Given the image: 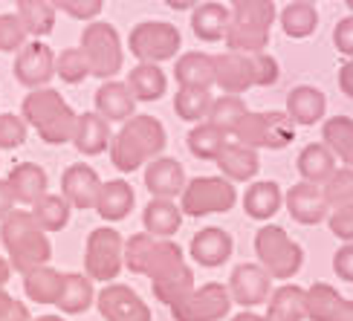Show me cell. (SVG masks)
<instances>
[{"label":"cell","instance_id":"1","mask_svg":"<svg viewBox=\"0 0 353 321\" xmlns=\"http://www.w3.org/2000/svg\"><path fill=\"white\" fill-rule=\"evenodd\" d=\"M168 145L165 127L157 116L137 113L128 122H122L119 134L110 139V163L116 171L130 174L142 165L154 163L157 156H163Z\"/></svg>","mask_w":353,"mask_h":321},{"label":"cell","instance_id":"2","mask_svg":"<svg viewBox=\"0 0 353 321\" xmlns=\"http://www.w3.org/2000/svg\"><path fill=\"white\" fill-rule=\"evenodd\" d=\"M0 243L9 252V267L18 275L47 267L52 258V243L47 231L35 223L32 211L23 209H14L6 220H0Z\"/></svg>","mask_w":353,"mask_h":321},{"label":"cell","instance_id":"3","mask_svg":"<svg viewBox=\"0 0 353 321\" xmlns=\"http://www.w3.org/2000/svg\"><path fill=\"white\" fill-rule=\"evenodd\" d=\"M125 267L130 272L151 278V284L168 281L174 275L191 269L185 264L183 249L174 240L154 238L148 231H137V235H130L125 240Z\"/></svg>","mask_w":353,"mask_h":321},{"label":"cell","instance_id":"4","mask_svg":"<svg viewBox=\"0 0 353 321\" xmlns=\"http://www.w3.org/2000/svg\"><path fill=\"white\" fill-rule=\"evenodd\" d=\"M21 116L29 127L38 130V136L47 145L72 142V134H76L79 125V113L61 99V93L50 90V87L29 93L21 105Z\"/></svg>","mask_w":353,"mask_h":321},{"label":"cell","instance_id":"5","mask_svg":"<svg viewBox=\"0 0 353 321\" xmlns=\"http://www.w3.org/2000/svg\"><path fill=\"white\" fill-rule=\"evenodd\" d=\"M281 76L278 61L267 52H223L214 55V84L226 96H241L252 87H272Z\"/></svg>","mask_w":353,"mask_h":321},{"label":"cell","instance_id":"6","mask_svg":"<svg viewBox=\"0 0 353 321\" xmlns=\"http://www.w3.org/2000/svg\"><path fill=\"white\" fill-rule=\"evenodd\" d=\"M232 3V21L226 29V47L229 52H246L255 55L263 52L270 43V32L275 18L272 0H229Z\"/></svg>","mask_w":353,"mask_h":321},{"label":"cell","instance_id":"7","mask_svg":"<svg viewBox=\"0 0 353 321\" xmlns=\"http://www.w3.org/2000/svg\"><path fill=\"white\" fill-rule=\"evenodd\" d=\"M232 136H238V142L252 151H284L296 139V125H292L287 110H249L238 122V127L232 130Z\"/></svg>","mask_w":353,"mask_h":321},{"label":"cell","instance_id":"8","mask_svg":"<svg viewBox=\"0 0 353 321\" xmlns=\"http://www.w3.org/2000/svg\"><path fill=\"white\" fill-rule=\"evenodd\" d=\"M255 255L258 264L263 267V272L275 281H287L292 275H299L301 264H304V252L301 246L292 240L281 226H261L255 231Z\"/></svg>","mask_w":353,"mask_h":321},{"label":"cell","instance_id":"9","mask_svg":"<svg viewBox=\"0 0 353 321\" xmlns=\"http://www.w3.org/2000/svg\"><path fill=\"white\" fill-rule=\"evenodd\" d=\"M90 67V76L101 81H113V76L122 70L125 64V52H122V41L116 26L108 21H90L81 32V47Z\"/></svg>","mask_w":353,"mask_h":321},{"label":"cell","instance_id":"10","mask_svg":"<svg viewBox=\"0 0 353 321\" xmlns=\"http://www.w3.org/2000/svg\"><path fill=\"white\" fill-rule=\"evenodd\" d=\"M180 43H183L180 29L165 21H139L130 29V38H128L130 55H134L139 64L171 61V58H176V52H180Z\"/></svg>","mask_w":353,"mask_h":321},{"label":"cell","instance_id":"11","mask_svg":"<svg viewBox=\"0 0 353 321\" xmlns=\"http://www.w3.org/2000/svg\"><path fill=\"white\" fill-rule=\"evenodd\" d=\"M238 203V188L226 177H194L180 194V209L188 217L226 214Z\"/></svg>","mask_w":353,"mask_h":321},{"label":"cell","instance_id":"12","mask_svg":"<svg viewBox=\"0 0 353 321\" xmlns=\"http://www.w3.org/2000/svg\"><path fill=\"white\" fill-rule=\"evenodd\" d=\"M125 267V240L116 229L101 226L87 235L84 246V275L90 281L110 284Z\"/></svg>","mask_w":353,"mask_h":321},{"label":"cell","instance_id":"13","mask_svg":"<svg viewBox=\"0 0 353 321\" xmlns=\"http://www.w3.org/2000/svg\"><path fill=\"white\" fill-rule=\"evenodd\" d=\"M232 310L229 287L209 281L203 287H194L191 293L171 307L174 321H223Z\"/></svg>","mask_w":353,"mask_h":321},{"label":"cell","instance_id":"14","mask_svg":"<svg viewBox=\"0 0 353 321\" xmlns=\"http://www.w3.org/2000/svg\"><path fill=\"white\" fill-rule=\"evenodd\" d=\"M12 72L23 87H29V90H41V87H47L55 76V52L47 47V43H41L38 38L26 41L18 50V55H14Z\"/></svg>","mask_w":353,"mask_h":321},{"label":"cell","instance_id":"15","mask_svg":"<svg viewBox=\"0 0 353 321\" xmlns=\"http://www.w3.org/2000/svg\"><path fill=\"white\" fill-rule=\"evenodd\" d=\"M96 307L105 321H154L151 307L125 284H108L96 296Z\"/></svg>","mask_w":353,"mask_h":321},{"label":"cell","instance_id":"16","mask_svg":"<svg viewBox=\"0 0 353 321\" xmlns=\"http://www.w3.org/2000/svg\"><path fill=\"white\" fill-rule=\"evenodd\" d=\"M229 296L246 310L261 307L272 296V278L263 272L261 264H238L229 278Z\"/></svg>","mask_w":353,"mask_h":321},{"label":"cell","instance_id":"17","mask_svg":"<svg viewBox=\"0 0 353 321\" xmlns=\"http://www.w3.org/2000/svg\"><path fill=\"white\" fill-rule=\"evenodd\" d=\"M99 191H101V177L93 165L76 163L61 174V194L72 209H81V211L96 209Z\"/></svg>","mask_w":353,"mask_h":321},{"label":"cell","instance_id":"18","mask_svg":"<svg viewBox=\"0 0 353 321\" xmlns=\"http://www.w3.org/2000/svg\"><path fill=\"white\" fill-rule=\"evenodd\" d=\"M284 203H287L290 217L301 226H316L321 220H327V214H330L325 194H321V188L313 183H296L284 194Z\"/></svg>","mask_w":353,"mask_h":321},{"label":"cell","instance_id":"19","mask_svg":"<svg viewBox=\"0 0 353 321\" xmlns=\"http://www.w3.org/2000/svg\"><path fill=\"white\" fill-rule=\"evenodd\" d=\"M188 252H191V258H194L200 267L217 269V267H223L226 260L232 258L234 240H232V235H229L226 229H220V226H205V229L197 231L194 238H191Z\"/></svg>","mask_w":353,"mask_h":321},{"label":"cell","instance_id":"20","mask_svg":"<svg viewBox=\"0 0 353 321\" xmlns=\"http://www.w3.org/2000/svg\"><path fill=\"white\" fill-rule=\"evenodd\" d=\"M185 183H188L185 168L180 159H174V156H157L154 163H148V168H145V188H148L151 197H157V200L180 197Z\"/></svg>","mask_w":353,"mask_h":321},{"label":"cell","instance_id":"21","mask_svg":"<svg viewBox=\"0 0 353 321\" xmlns=\"http://www.w3.org/2000/svg\"><path fill=\"white\" fill-rule=\"evenodd\" d=\"M6 183L14 194V203L21 206H35L43 194H50V177L38 163H18L9 171Z\"/></svg>","mask_w":353,"mask_h":321},{"label":"cell","instance_id":"22","mask_svg":"<svg viewBox=\"0 0 353 321\" xmlns=\"http://www.w3.org/2000/svg\"><path fill=\"white\" fill-rule=\"evenodd\" d=\"M96 113L108 122H128L137 116V99L125 81H105L93 96Z\"/></svg>","mask_w":353,"mask_h":321},{"label":"cell","instance_id":"23","mask_svg":"<svg viewBox=\"0 0 353 321\" xmlns=\"http://www.w3.org/2000/svg\"><path fill=\"white\" fill-rule=\"evenodd\" d=\"M214 163L220 168V177H226L229 183H249V180H255L261 171L258 151L246 148L241 142H226V148L220 151Z\"/></svg>","mask_w":353,"mask_h":321},{"label":"cell","instance_id":"24","mask_svg":"<svg viewBox=\"0 0 353 321\" xmlns=\"http://www.w3.org/2000/svg\"><path fill=\"white\" fill-rule=\"evenodd\" d=\"M174 79L180 90H209L214 84V55L209 52H183L176 58Z\"/></svg>","mask_w":353,"mask_h":321},{"label":"cell","instance_id":"25","mask_svg":"<svg viewBox=\"0 0 353 321\" xmlns=\"http://www.w3.org/2000/svg\"><path fill=\"white\" fill-rule=\"evenodd\" d=\"M325 113H327V96L316 90V87L301 84L287 93V116L292 119V125L310 127L325 119Z\"/></svg>","mask_w":353,"mask_h":321},{"label":"cell","instance_id":"26","mask_svg":"<svg viewBox=\"0 0 353 321\" xmlns=\"http://www.w3.org/2000/svg\"><path fill=\"white\" fill-rule=\"evenodd\" d=\"M110 122L101 119L99 113H79V125L72 134V145L81 156H99L110 148Z\"/></svg>","mask_w":353,"mask_h":321},{"label":"cell","instance_id":"27","mask_svg":"<svg viewBox=\"0 0 353 321\" xmlns=\"http://www.w3.org/2000/svg\"><path fill=\"white\" fill-rule=\"evenodd\" d=\"M96 304V289L93 281L81 272H64L61 278V293H58L55 307L64 315H81Z\"/></svg>","mask_w":353,"mask_h":321},{"label":"cell","instance_id":"28","mask_svg":"<svg viewBox=\"0 0 353 321\" xmlns=\"http://www.w3.org/2000/svg\"><path fill=\"white\" fill-rule=\"evenodd\" d=\"M137 203V194L130 183L125 180H108L101 183V191H99V203H96V211L105 223H119L130 214Z\"/></svg>","mask_w":353,"mask_h":321},{"label":"cell","instance_id":"29","mask_svg":"<svg viewBox=\"0 0 353 321\" xmlns=\"http://www.w3.org/2000/svg\"><path fill=\"white\" fill-rule=\"evenodd\" d=\"M281 206H284V194H281V188H278V183H272V180L252 183L243 194V211H246V217H252L258 223L272 220V217L281 211Z\"/></svg>","mask_w":353,"mask_h":321},{"label":"cell","instance_id":"30","mask_svg":"<svg viewBox=\"0 0 353 321\" xmlns=\"http://www.w3.org/2000/svg\"><path fill=\"white\" fill-rule=\"evenodd\" d=\"M142 226H145L148 235L171 240L176 231H180V226H183V209L176 206L174 200H157V197H151V203L142 211Z\"/></svg>","mask_w":353,"mask_h":321},{"label":"cell","instance_id":"31","mask_svg":"<svg viewBox=\"0 0 353 321\" xmlns=\"http://www.w3.org/2000/svg\"><path fill=\"white\" fill-rule=\"evenodd\" d=\"M232 21V12L223 3H200L194 12H191V32H194L200 41H223L226 38V29Z\"/></svg>","mask_w":353,"mask_h":321},{"label":"cell","instance_id":"32","mask_svg":"<svg viewBox=\"0 0 353 321\" xmlns=\"http://www.w3.org/2000/svg\"><path fill=\"white\" fill-rule=\"evenodd\" d=\"M267 318L272 321H304L307 318V289L296 284H284L272 289L267 301Z\"/></svg>","mask_w":353,"mask_h":321},{"label":"cell","instance_id":"33","mask_svg":"<svg viewBox=\"0 0 353 321\" xmlns=\"http://www.w3.org/2000/svg\"><path fill=\"white\" fill-rule=\"evenodd\" d=\"M296 165H299V174L304 183L325 185L336 171V156L330 154L325 142H313V145H307V148H301Z\"/></svg>","mask_w":353,"mask_h":321},{"label":"cell","instance_id":"34","mask_svg":"<svg viewBox=\"0 0 353 321\" xmlns=\"http://www.w3.org/2000/svg\"><path fill=\"white\" fill-rule=\"evenodd\" d=\"M125 84L130 87V93H134L137 101H159L168 90L165 72L157 64H137L134 70H130Z\"/></svg>","mask_w":353,"mask_h":321},{"label":"cell","instance_id":"35","mask_svg":"<svg viewBox=\"0 0 353 321\" xmlns=\"http://www.w3.org/2000/svg\"><path fill=\"white\" fill-rule=\"evenodd\" d=\"M321 139L336 159L353 168V119L350 116H330L321 127Z\"/></svg>","mask_w":353,"mask_h":321},{"label":"cell","instance_id":"36","mask_svg":"<svg viewBox=\"0 0 353 321\" xmlns=\"http://www.w3.org/2000/svg\"><path fill=\"white\" fill-rule=\"evenodd\" d=\"M226 142H229L226 130H220V127H214L209 122L194 125V127L188 130V139H185L188 151L194 154L197 159H217L220 151L226 148Z\"/></svg>","mask_w":353,"mask_h":321},{"label":"cell","instance_id":"37","mask_svg":"<svg viewBox=\"0 0 353 321\" xmlns=\"http://www.w3.org/2000/svg\"><path fill=\"white\" fill-rule=\"evenodd\" d=\"M61 278L64 272H55L50 267H41L23 275V293L35 304H55L61 293Z\"/></svg>","mask_w":353,"mask_h":321},{"label":"cell","instance_id":"38","mask_svg":"<svg viewBox=\"0 0 353 321\" xmlns=\"http://www.w3.org/2000/svg\"><path fill=\"white\" fill-rule=\"evenodd\" d=\"M281 29L287 38H310L319 26V12L313 3H304V0H296L281 12Z\"/></svg>","mask_w":353,"mask_h":321},{"label":"cell","instance_id":"39","mask_svg":"<svg viewBox=\"0 0 353 321\" xmlns=\"http://www.w3.org/2000/svg\"><path fill=\"white\" fill-rule=\"evenodd\" d=\"M18 18L32 38H43L55 29V9L50 0H23L18 3Z\"/></svg>","mask_w":353,"mask_h":321},{"label":"cell","instance_id":"40","mask_svg":"<svg viewBox=\"0 0 353 321\" xmlns=\"http://www.w3.org/2000/svg\"><path fill=\"white\" fill-rule=\"evenodd\" d=\"M70 209L64 194H43L32 206V217L43 231H61L70 223Z\"/></svg>","mask_w":353,"mask_h":321},{"label":"cell","instance_id":"41","mask_svg":"<svg viewBox=\"0 0 353 321\" xmlns=\"http://www.w3.org/2000/svg\"><path fill=\"white\" fill-rule=\"evenodd\" d=\"M339 289L319 281L307 289V321H333V313L339 307Z\"/></svg>","mask_w":353,"mask_h":321},{"label":"cell","instance_id":"42","mask_svg":"<svg viewBox=\"0 0 353 321\" xmlns=\"http://www.w3.org/2000/svg\"><path fill=\"white\" fill-rule=\"evenodd\" d=\"M212 93L209 90H176V99H174V110L180 119L185 122H203L209 119V110H212Z\"/></svg>","mask_w":353,"mask_h":321},{"label":"cell","instance_id":"43","mask_svg":"<svg viewBox=\"0 0 353 321\" xmlns=\"http://www.w3.org/2000/svg\"><path fill=\"white\" fill-rule=\"evenodd\" d=\"M246 113L249 110H246L241 96H220V99L212 101V110H209V119H205V122L220 127V130H226V134H232Z\"/></svg>","mask_w":353,"mask_h":321},{"label":"cell","instance_id":"44","mask_svg":"<svg viewBox=\"0 0 353 321\" xmlns=\"http://www.w3.org/2000/svg\"><path fill=\"white\" fill-rule=\"evenodd\" d=\"M194 287H197V284H194V272H191V269H185V272H180V275H174V278H168V281H157V284H151L154 298H157L159 304H165V307H174V304H180Z\"/></svg>","mask_w":353,"mask_h":321},{"label":"cell","instance_id":"45","mask_svg":"<svg viewBox=\"0 0 353 321\" xmlns=\"http://www.w3.org/2000/svg\"><path fill=\"white\" fill-rule=\"evenodd\" d=\"M321 194L330 209L353 206V168H336L333 177L321 185Z\"/></svg>","mask_w":353,"mask_h":321},{"label":"cell","instance_id":"46","mask_svg":"<svg viewBox=\"0 0 353 321\" xmlns=\"http://www.w3.org/2000/svg\"><path fill=\"white\" fill-rule=\"evenodd\" d=\"M55 76H61V81L67 84H81L87 76H90V67H87V58L79 47L61 50L55 55Z\"/></svg>","mask_w":353,"mask_h":321},{"label":"cell","instance_id":"47","mask_svg":"<svg viewBox=\"0 0 353 321\" xmlns=\"http://www.w3.org/2000/svg\"><path fill=\"white\" fill-rule=\"evenodd\" d=\"M26 122L18 113H0V151H14L26 142Z\"/></svg>","mask_w":353,"mask_h":321},{"label":"cell","instance_id":"48","mask_svg":"<svg viewBox=\"0 0 353 321\" xmlns=\"http://www.w3.org/2000/svg\"><path fill=\"white\" fill-rule=\"evenodd\" d=\"M29 32L18 14H0V52H18L26 43Z\"/></svg>","mask_w":353,"mask_h":321},{"label":"cell","instance_id":"49","mask_svg":"<svg viewBox=\"0 0 353 321\" xmlns=\"http://www.w3.org/2000/svg\"><path fill=\"white\" fill-rule=\"evenodd\" d=\"M55 12H64L76 21H96L101 9H105V0H50Z\"/></svg>","mask_w":353,"mask_h":321},{"label":"cell","instance_id":"50","mask_svg":"<svg viewBox=\"0 0 353 321\" xmlns=\"http://www.w3.org/2000/svg\"><path fill=\"white\" fill-rule=\"evenodd\" d=\"M327 226L339 240L353 243V206H339L327 214Z\"/></svg>","mask_w":353,"mask_h":321},{"label":"cell","instance_id":"51","mask_svg":"<svg viewBox=\"0 0 353 321\" xmlns=\"http://www.w3.org/2000/svg\"><path fill=\"white\" fill-rule=\"evenodd\" d=\"M0 321H32V315H29V307L23 301L0 289Z\"/></svg>","mask_w":353,"mask_h":321},{"label":"cell","instance_id":"52","mask_svg":"<svg viewBox=\"0 0 353 321\" xmlns=\"http://www.w3.org/2000/svg\"><path fill=\"white\" fill-rule=\"evenodd\" d=\"M333 47L339 50L342 55L353 58V14H347V18H342L339 23H336V29H333Z\"/></svg>","mask_w":353,"mask_h":321},{"label":"cell","instance_id":"53","mask_svg":"<svg viewBox=\"0 0 353 321\" xmlns=\"http://www.w3.org/2000/svg\"><path fill=\"white\" fill-rule=\"evenodd\" d=\"M333 272L339 275L342 281L353 284V243L339 246V252L333 255Z\"/></svg>","mask_w":353,"mask_h":321},{"label":"cell","instance_id":"54","mask_svg":"<svg viewBox=\"0 0 353 321\" xmlns=\"http://www.w3.org/2000/svg\"><path fill=\"white\" fill-rule=\"evenodd\" d=\"M14 211V194L6 180H0V220H6V217Z\"/></svg>","mask_w":353,"mask_h":321},{"label":"cell","instance_id":"55","mask_svg":"<svg viewBox=\"0 0 353 321\" xmlns=\"http://www.w3.org/2000/svg\"><path fill=\"white\" fill-rule=\"evenodd\" d=\"M339 87L347 99H353V58H347V61L339 67Z\"/></svg>","mask_w":353,"mask_h":321},{"label":"cell","instance_id":"56","mask_svg":"<svg viewBox=\"0 0 353 321\" xmlns=\"http://www.w3.org/2000/svg\"><path fill=\"white\" fill-rule=\"evenodd\" d=\"M333 321H353V298H342L333 313Z\"/></svg>","mask_w":353,"mask_h":321},{"label":"cell","instance_id":"57","mask_svg":"<svg viewBox=\"0 0 353 321\" xmlns=\"http://www.w3.org/2000/svg\"><path fill=\"white\" fill-rule=\"evenodd\" d=\"M165 6L168 9H176V12H185V9L194 12L200 6V0H165Z\"/></svg>","mask_w":353,"mask_h":321},{"label":"cell","instance_id":"58","mask_svg":"<svg viewBox=\"0 0 353 321\" xmlns=\"http://www.w3.org/2000/svg\"><path fill=\"white\" fill-rule=\"evenodd\" d=\"M12 278V267H9V260L3 258V255H0V289H3L6 287V281Z\"/></svg>","mask_w":353,"mask_h":321},{"label":"cell","instance_id":"59","mask_svg":"<svg viewBox=\"0 0 353 321\" xmlns=\"http://www.w3.org/2000/svg\"><path fill=\"white\" fill-rule=\"evenodd\" d=\"M232 321H272V318H267V315H258V313H238V315H234Z\"/></svg>","mask_w":353,"mask_h":321},{"label":"cell","instance_id":"60","mask_svg":"<svg viewBox=\"0 0 353 321\" xmlns=\"http://www.w3.org/2000/svg\"><path fill=\"white\" fill-rule=\"evenodd\" d=\"M32 321H64L61 315H38V318H32Z\"/></svg>","mask_w":353,"mask_h":321},{"label":"cell","instance_id":"61","mask_svg":"<svg viewBox=\"0 0 353 321\" xmlns=\"http://www.w3.org/2000/svg\"><path fill=\"white\" fill-rule=\"evenodd\" d=\"M345 3H347V9H350V12H353V0H345Z\"/></svg>","mask_w":353,"mask_h":321},{"label":"cell","instance_id":"62","mask_svg":"<svg viewBox=\"0 0 353 321\" xmlns=\"http://www.w3.org/2000/svg\"><path fill=\"white\" fill-rule=\"evenodd\" d=\"M14 3H23V0H14Z\"/></svg>","mask_w":353,"mask_h":321},{"label":"cell","instance_id":"63","mask_svg":"<svg viewBox=\"0 0 353 321\" xmlns=\"http://www.w3.org/2000/svg\"><path fill=\"white\" fill-rule=\"evenodd\" d=\"M304 3H313V0H304Z\"/></svg>","mask_w":353,"mask_h":321}]
</instances>
